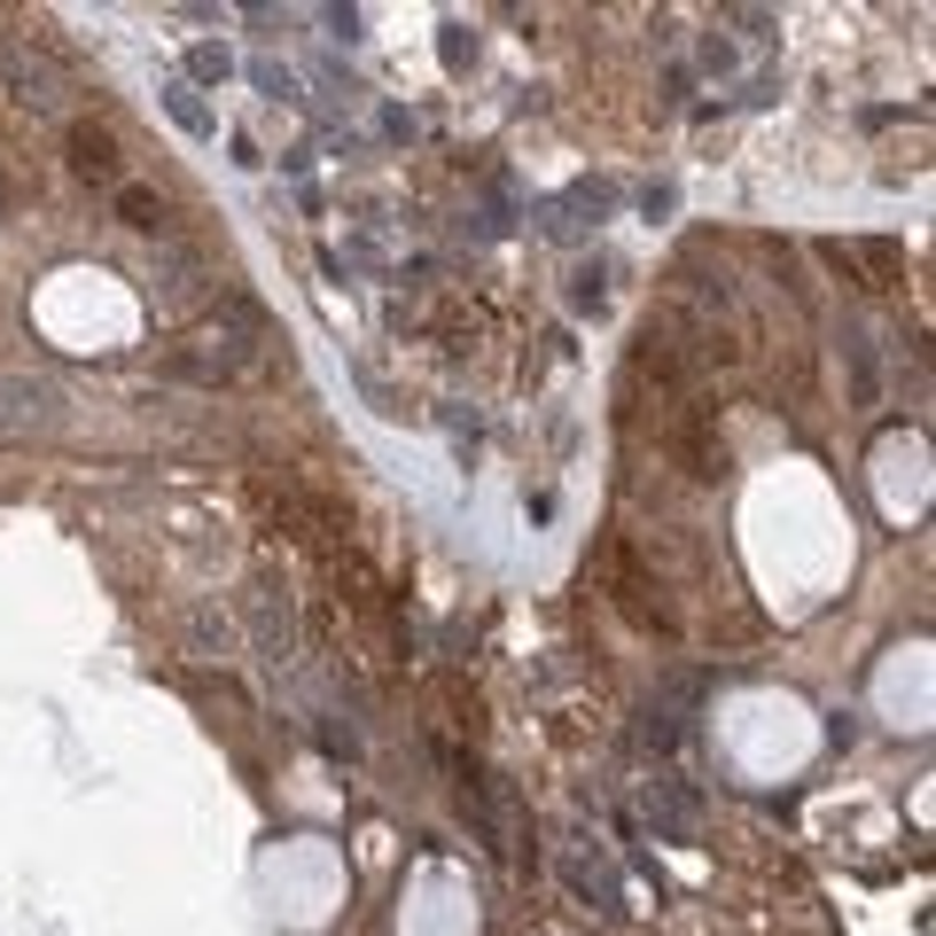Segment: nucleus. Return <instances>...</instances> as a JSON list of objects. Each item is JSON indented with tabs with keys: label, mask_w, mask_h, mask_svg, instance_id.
<instances>
[{
	"label": "nucleus",
	"mask_w": 936,
	"mask_h": 936,
	"mask_svg": "<svg viewBox=\"0 0 936 936\" xmlns=\"http://www.w3.org/2000/svg\"><path fill=\"white\" fill-rule=\"evenodd\" d=\"M164 110H173V118H180L188 133H211V110L196 102V87H173V95H164Z\"/></svg>",
	"instance_id": "nucleus-12"
},
{
	"label": "nucleus",
	"mask_w": 936,
	"mask_h": 936,
	"mask_svg": "<svg viewBox=\"0 0 936 936\" xmlns=\"http://www.w3.org/2000/svg\"><path fill=\"white\" fill-rule=\"evenodd\" d=\"M188 70H196V78H227V47H196Z\"/></svg>",
	"instance_id": "nucleus-14"
},
{
	"label": "nucleus",
	"mask_w": 936,
	"mask_h": 936,
	"mask_svg": "<svg viewBox=\"0 0 936 936\" xmlns=\"http://www.w3.org/2000/svg\"><path fill=\"white\" fill-rule=\"evenodd\" d=\"M118 219L141 227V234H164V196H148V188H118Z\"/></svg>",
	"instance_id": "nucleus-11"
},
{
	"label": "nucleus",
	"mask_w": 936,
	"mask_h": 936,
	"mask_svg": "<svg viewBox=\"0 0 936 936\" xmlns=\"http://www.w3.org/2000/svg\"><path fill=\"white\" fill-rule=\"evenodd\" d=\"M617 585H625V617H632V625L671 632V609H663V602H648V577H640V562H632V554H617Z\"/></svg>",
	"instance_id": "nucleus-9"
},
{
	"label": "nucleus",
	"mask_w": 936,
	"mask_h": 936,
	"mask_svg": "<svg viewBox=\"0 0 936 936\" xmlns=\"http://www.w3.org/2000/svg\"><path fill=\"white\" fill-rule=\"evenodd\" d=\"M258 87H266V95H282V102H289V95H297V78H289V70H282V63H258Z\"/></svg>",
	"instance_id": "nucleus-15"
},
{
	"label": "nucleus",
	"mask_w": 936,
	"mask_h": 936,
	"mask_svg": "<svg viewBox=\"0 0 936 936\" xmlns=\"http://www.w3.org/2000/svg\"><path fill=\"white\" fill-rule=\"evenodd\" d=\"M679 453H687V476H703V484L726 476V445L703 430V421H687V430H679Z\"/></svg>",
	"instance_id": "nucleus-10"
},
{
	"label": "nucleus",
	"mask_w": 936,
	"mask_h": 936,
	"mask_svg": "<svg viewBox=\"0 0 936 936\" xmlns=\"http://www.w3.org/2000/svg\"><path fill=\"white\" fill-rule=\"evenodd\" d=\"M850 367H859V406H874V352H867V335H850Z\"/></svg>",
	"instance_id": "nucleus-13"
},
{
	"label": "nucleus",
	"mask_w": 936,
	"mask_h": 936,
	"mask_svg": "<svg viewBox=\"0 0 936 936\" xmlns=\"http://www.w3.org/2000/svg\"><path fill=\"white\" fill-rule=\"evenodd\" d=\"M250 632H258V656H266L274 671H297V656H305V640H297V602H289V585H282L274 570L250 577Z\"/></svg>",
	"instance_id": "nucleus-1"
},
{
	"label": "nucleus",
	"mask_w": 936,
	"mask_h": 936,
	"mask_svg": "<svg viewBox=\"0 0 936 936\" xmlns=\"http://www.w3.org/2000/svg\"><path fill=\"white\" fill-rule=\"evenodd\" d=\"M180 640H188V656H203V663H227L242 632H234V617H219V609H188Z\"/></svg>",
	"instance_id": "nucleus-8"
},
{
	"label": "nucleus",
	"mask_w": 936,
	"mask_h": 936,
	"mask_svg": "<svg viewBox=\"0 0 936 936\" xmlns=\"http://www.w3.org/2000/svg\"><path fill=\"white\" fill-rule=\"evenodd\" d=\"M640 804H648V819H656L663 843H695V835H703V796L679 781V773H656V781L640 789Z\"/></svg>",
	"instance_id": "nucleus-4"
},
{
	"label": "nucleus",
	"mask_w": 936,
	"mask_h": 936,
	"mask_svg": "<svg viewBox=\"0 0 936 936\" xmlns=\"http://www.w3.org/2000/svg\"><path fill=\"white\" fill-rule=\"evenodd\" d=\"M70 164H78V173H87V180H118V141L102 133V125H87V118H70Z\"/></svg>",
	"instance_id": "nucleus-7"
},
{
	"label": "nucleus",
	"mask_w": 936,
	"mask_h": 936,
	"mask_svg": "<svg viewBox=\"0 0 936 936\" xmlns=\"http://www.w3.org/2000/svg\"><path fill=\"white\" fill-rule=\"evenodd\" d=\"M63 421V398L47 375H0V438H40Z\"/></svg>",
	"instance_id": "nucleus-2"
},
{
	"label": "nucleus",
	"mask_w": 936,
	"mask_h": 936,
	"mask_svg": "<svg viewBox=\"0 0 936 936\" xmlns=\"http://www.w3.org/2000/svg\"><path fill=\"white\" fill-rule=\"evenodd\" d=\"M203 282H211V266L196 258V250H164V266H156V297L173 305V312L203 305Z\"/></svg>",
	"instance_id": "nucleus-6"
},
{
	"label": "nucleus",
	"mask_w": 936,
	"mask_h": 936,
	"mask_svg": "<svg viewBox=\"0 0 936 936\" xmlns=\"http://www.w3.org/2000/svg\"><path fill=\"white\" fill-rule=\"evenodd\" d=\"M562 882H570L593 913H617V867H609L585 835H570V843H562Z\"/></svg>",
	"instance_id": "nucleus-5"
},
{
	"label": "nucleus",
	"mask_w": 936,
	"mask_h": 936,
	"mask_svg": "<svg viewBox=\"0 0 936 936\" xmlns=\"http://www.w3.org/2000/svg\"><path fill=\"white\" fill-rule=\"evenodd\" d=\"M0 87H9L16 102H32V110H55L63 102V78H55V63L32 40H0Z\"/></svg>",
	"instance_id": "nucleus-3"
}]
</instances>
